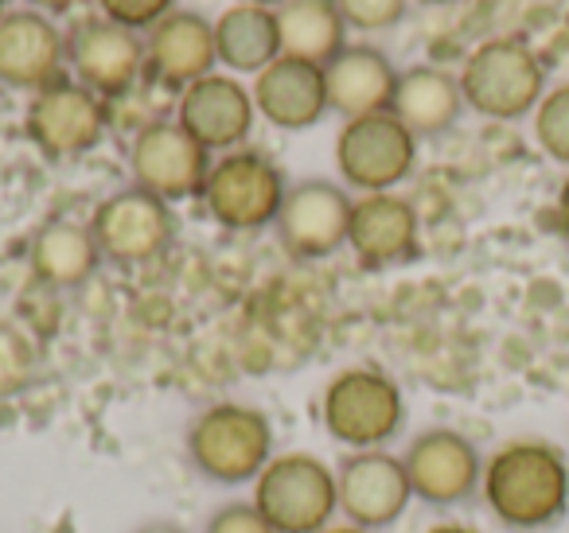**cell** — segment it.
<instances>
[{"label": "cell", "instance_id": "obj_24", "mask_svg": "<svg viewBox=\"0 0 569 533\" xmlns=\"http://www.w3.org/2000/svg\"><path fill=\"white\" fill-rule=\"evenodd\" d=\"M214 51L219 63L242 74H261L281 56V36H277V12L258 4H234L222 12L214 24Z\"/></svg>", "mask_w": 569, "mask_h": 533}, {"label": "cell", "instance_id": "obj_26", "mask_svg": "<svg viewBox=\"0 0 569 533\" xmlns=\"http://www.w3.org/2000/svg\"><path fill=\"white\" fill-rule=\"evenodd\" d=\"M535 141L553 164L569 168V82L538 102L535 110Z\"/></svg>", "mask_w": 569, "mask_h": 533}, {"label": "cell", "instance_id": "obj_34", "mask_svg": "<svg viewBox=\"0 0 569 533\" xmlns=\"http://www.w3.org/2000/svg\"><path fill=\"white\" fill-rule=\"evenodd\" d=\"M320 533H371V530H359V525H328V530H320Z\"/></svg>", "mask_w": 569, "mask_h": 533}, {"label": "cell", "instance_id": "obj_31", "mask_svg": "<svg viewBox=\"0 0 569 533\" xmlns=\"http://www.w3.org/2000/svg\"><path fill=\"white\" fill-rule=\"evenodd\" d=\"M553 214H558V227H561V234L569 238V180L561 183V191H558V203H553Z\"/></svg>", "mask_w": 569, "mask_h": 533}, {"label": "cell", "instance_id": "obj_5", "mask_svg": "<svg viewBox=\"0 0 569 533\" xmlns=\"http://www.w3.org/2000/svg\"><path fill=\"white\" fill-rule=\"evenodd\" d=\"M465 105L491 121H519L546 98V67L522 40H488L460 71Z\"/></svg>", "mask_w": 569, "mask_h": 533}, {"label": "cell", "instance_id": "obj_8", "mask_svg": "<svg viewBox=\"0 0 569 533\" xmlns=\"http://www.w3.org/2000/svg\"><path fill=\"white\" fill-rule=\"evenodd\" d=\"M413 160H418V137L395 113L348 121L336 141V164H340L343 183L363 195L398 188L413 172Z\"/></svg>", "mask_w": 569, "mask_h": 533}, {"label": "cell", "instance_id": "obj_14", "mask_svg": "<svg viewBox=\"0 0 569 533\" xmlns=\"http://www.w3.org/2000/svg\"><path fill=\"white\" fill-rule=\"evenodd\" d=\"M67 59L87 90L98 98H118L144 71V43L137 32L113 24V20H82L67 36Z\"/></svg>", "mask_w": 569, "mask_h": 533}, {"label": "cell", "instance_id": "obj_33", "mask_svg": "<svg viewBox=\"0 0 569 533\" xmlns=\"http://www.w3.org/2000/svg\"><path fill=\"white\" fill-rule=\"evenodd\" d=\"M36 9H48V12H67L74 4V0H32Z\"/></svg>", "mask_w": 569, "mask_h": 533}, {"label": "cell", "instance_id": "obj_16", "mask_svg": "<svg viewBox=\"0 0 569 533\" xmlns=\"http://www.w3.org/2000/svg\"><path fill=\"white\" fill-rule=\"evenodd\" d=\"M67 40L43 12L0 17V82L12 90H43L63 79Z\"/></svg>", "mask_w": 569, "mask_h": 533}, {"label": "cell", "instance_id": "obj_7", "mask_svg": "<svg viewBox=\"0 0 569 533\" xmlns=\"http://www.w3.org/2000/svg\"><path fill=\"white\" fill-rule=\"evenodd\" d=\"M284 191V172L266 152L234 149L207 172L203 207L227 230H261L277 222Z\"/></svg>", "mask_w": 569, "mask_h": 533}, {"label": "cell", "instance_id": "obj_9", "mask_svg": "<svg viewBox=\"0 0 569 533\" xmlns=\"http://www.w3.org/2000/svg\"><path fill=\"white\" fill-rule=\"evenodd\" d=\"M129 172H133V188L149 191L164 203H176V199L203 195L211 152L180 121H152L133 137Z\"/></svg>", "mask_w": 569, "mask_h": 533}, {"label": "cell", "instance_id": "obj_32", "mask_svg": "<svg viewBox=\"0 0 569 533\" xmlns=\"http://www.w3.org/2000/svg\"><path fill=\"white\" fill-rule=\"evenodd\" d=\"M426 533H480L476 525H465V522H441V525H433V530H426Z\"/></svg>", "mask_w": 569, "mask_h": 533}, {"label": "cell", "instance_id": "obj_3", "mask_svg": "<svg viewBox=\"0 0 569 533\" xmlns=\"http://www.w3.org/2000/svg\"><path fill=\"white\" fill-rule=\"evenodd\" d=\"M320 421L348 452H379L406 429L402 385L375 366L340 370L320 393Z\"/></svg>", "mask_w": 569, "mask_h": 533}, {"label": "cell", "instance_id": "obj_4", "mask_svg": "<svg viewBox=\"0 0 569 533\" xmlns=\"http://www.w3.org/2000/svg\"><path fill=\"white\" fill-rule=\"evenodd\" d=\"M253 506L277 533H320L340 514L336 467L309 452H277L253 479Z\"/></svg>", "mask_w": 569, "mask_h": 533}, {"label": "cell", "instance_id": "obj_35", "mask_svg": "<svg viewBox=\"0 0 569 533\" xmlns=\"http://www.w3.org/2000/svg\"><path fill=\"white\" fill-rule=\"evenodd\" d=\"M242 4H258V9H266V4H277V0H242ZM284 4V0H281Z\"/></svg>", "mask_w": 569, "mask_h": 533}, {"label": "cell", "instance_id": "obj_19", "mask_svg": "<svg viewBox=\"0 0 569 533\" xmlns=\"http://www.w3.org/2000/svg\"><path fill=\"white\" fill-rule=\"evenodd\" d=\"M253 105H258V113L269 125L289 129V133H301V129L317 125L328 113L325 67L277 56L258 74V82H253Z\"/></svg>", "mask_w": 569, "mask_h": 533}, {"label": "cell", "instance_id": "obj_37", "mask_svg": "<svg viewBox=\"0 0 569 533\" xmlns=\"http://www.w3.org/2000/svg\"><path fill=\"white\" fill-rule=\"evenodd\" d=\"M4 4H9V0H0V12H4Z\"/></svg>", "mask_w": 569, "mask_h": 533}, {"label": "cell", "instance_id": "obj_12", "mask_svg": "<svg viewBox=\"0 0 569 533\" xmlns=\"http://www.w3.org/2000/svg\"><path fill=\"white\" fill-rule=\"evenodd\" d=\"M24 129L32 144L48 160H71L90 152L106 133V110L102 98L87 90L82 82L56 79L51 87L36 90L28 105Z\"/></svg>", "mask_w": 569, "mask_h": 533}, {"label": "cell", "instance_id": "obj_21", "mask_svg": "<svg viewBox=\"0 0 569 533\" xmlns=\"http://www.w3.org/2000/svg\"><path fill=\"white\" fill-rule=\"evenodd\" d=\"M390 113L410 129L413 137H441L465 113V94H460V79H452L441 67H410L398 74L395 102Z\"/></svg>", "mask_w": 569, "mask_h": 533}, {"label": "cell", "instance_id": "obj_25", "mask_svg": "<svg viewBox=\"0 0 569 533\" xmlns=\"http://www.w3.org/2000/svg\"><path fill=\"white\" fill-rule=\"evenodd\" d=\"M36 343L12 323H0V401L17 398L20 390H28L36 378Z\"/></svg>", "mask_w": 569, "mask_h": 533}, {"label": "cell", "instance_id": "obj_13", "mask_svg": "<svg viewBox=\"0 0 569 533\" xmlns=\"http://www.w3.org/2000/svg\"><path fill=\"white\" fill-rule=\"evenodd\" d=\"M351 203L356 199L332 180H301L284 191L281 214H277V238L293 258L320 261L348 245Z\"/></svg>", "mask_w": 569, "mask_h": 533}, {"label": "cell", "instance_id": "obj_17", "mask_svg": "<svg viewBox=\"0 0 569 533\" xmlns=\"http://www.w3.org/2000/svg\"><path fill=\"white\" fill-rule=\"evenodd\" d=\"M348 245L367 269L402 265L418 258V211L410 199L390 195H363L351 203Z\"/></svg>", "mask_w": 569, "mask_h": 533}, {"label": "cell", "instance_id": "obj_11", "mask_svg": "<svg viewBox=\"0 0 569 533\" xmlns=\"http://www.w3.org/2000/svg\"><path fill=\"white\" fill-rule=\"evenodd\" d=\"M90 230H94L102 261H113V265H144V261L160 258L172 245L176 219L164 199L149 195L141 188H126L98 203Z\"/></svg>", "mask_w": 569, "mask_h": 533}, {"label": "cell", "instance_id": "obj_15", "mask_svg": "<svg viewBox=\"0 0 569 533\" xmlns=\"http://www.w3.org/2000/svg\"><path fill=\"white\" fill-rule=\"evenodd\" d=\"M253 94L230 74H207L180 94L176 121L203 144L207 152H234L253 129Z\"/></svg>", "mask_w": 569, "mask_h": 533}, {"label": "cell", "instance_id": "obj_36", "mask_svg": "<svg viewBox=\"0 0 569 533\" xmlns=\"http://www.w3.org/2000/svg\"><path fill=\"white\" fill-rule=\"evenodd\" d=\"M429 4H449V0H429Z\"/></svg>", "mask_w": 569, "mask_h": 533}, {"label": "cell", "instance_id": "obj_6", "mask_svg": "<svg viewBox=\"0 0 569 533\" xmlns=\"http://www.w3.org/2000/svg\"><path fill=\"white\" fill-rule=\"evenodd\" d=\"M483 455L465 432L457 429H426L406 444L402 467L410 479L413 502L429 510H457L480 499L483 486Z\"/></svg>", "mask_w": 569, "mask_h": 533}, {"label": "cell", "instance_id": "obj_22", "mask_svg": "<svg viewBox=\"0 0 569 533\" xmlns=\"http://www.w3.org/2000/svg\"><path fill=\"white\" fill-rule=\"evenodd\" d=\"M32 276L48 289H79L102 265V250L94 242V230L71 219H51L48 227L36 230L32 250Z\"/></svg>", "mask_w": 569, "mask_h": 533}, {"label": "cell", "instance_id": "obj_18", "mask_svg": "<svg viewBox=\"0 0 569 533\" xmlns=\"http://www.w3.org/2000/svg\"><path fill=\"white\" fill-rule=\"evenodd\" d=\"M219 51H214V28L199 12H168L152 28L144 43V71L172 90H188L191 82L214 74Z\"/></svg>", "mask_w": 569, "mask_h": 533}, {"label": "cell", "instance_id": "obj_27", "mask_svg": "<svg viewBox=\"0 0 569 533\" xmlns=\"http://www.w3.org/2000/svg\"><path fill=\"white\" fill-rule=\"evenodd\" d=\"M199 533H277V530L261 517L253 499H230L203 517V530Z\"/></svg>", "mask_w": 569, "mask_h": 533}, {"label": "cell", "instance_id": "obj_28", "mask_svg": "<svg viewBox=\"0 0 569 533\" xmlns=\"http://www.w3.org/2000/svg\"><path fill=\"white\" fill-rule=\"evenodd\" d=\"M343 24L363 28V32H382L395 28L406 12V0H336Z\"/></svg>", "mask_w": 569, "mask_h": 533}, {"label": "cell", "instance_id": "obj_10", "mask_svg": "<svg viewBox=\"0 0 569 533\" xmlns=\"http://www.w3.org/2000/svg\"><path fill=\"white\" fill-rule=\"evenodd\" d=\"M336 494L348 525L382 533L410 510L413 491L406 479L402 455L387 452H348L336 463Z\"/></svg>", "mask_w": 569, "mask_h": 533}, {"label": "cell", "instance_id": "obj_20", "mask_svg": "<svg viewBox=\"0 0 569 533\" xmlns=\"http://www.w3.org/2000/svg\"><path fill=\"white\" fill-rule=\"evenodd\" d=\"M328 110L343 113L348 121L371 118V113H390L398 87V71L379 48H343L332 63L325 67Z\"/></svg>", "mask_w": 569, "mask_h": 533}, {"label": "cell", "instance_id": "obj_29", "mask_svg": "<svg viewBox=\"0 0 569 533\" xmlns=\"http://www.w3.org/2000/svg\"><path fill=\"white\" fill-rule=\"evenodd\" d=\"M102 4V17L113 20V24L129 28H157L160 20L172 12V0H98Z\"/></svg>", "mask_w": 569, "mask_h": 533}, {"label": "cell", "instance_id": "obj_1", "mask_svg": "<svg viewBox=\"0 0 569 533\" xmlns=\"http://www.w3.org/2000/svg\"><path fill=\"white\" fill-rule=\"evenodd\" d=\"M480 499L511 533H542L569 514V460L550 440H507L483 463Z\"/></svg>", "mask_w": 569, "mask_h": 533}, {"label": "cell", "instance_id": "obj_23", "mask_svg": "<svg viewBox=\"0 0 569 533\" xmlns=\"http://www.w3.org/2000/svg\"><path fill=\"white\" fill-rule=\"evenodd\" d=\"M343 24L336 0H284L277 9V36H281V56L301 59V63L328 67L343 51Z\"/></svg>", "mask_w": 569, "mask_h": 533}, {"label": "cell", "instance_id": "obj_2", "mask_svg": "<svg viewBox=\"0 0 569 533\" xmlns=\"http://www.w3.org/2000/svg\"><path fill=\"white\" fill-rule=\"evenodd\" d=\"M183 455L188 467L203 483L242 486L266 471L273 460V424L261 409L242 401H214L199 409L183 429Z\"/></svg>", "mask_w": 569, "mask_h": 533}, {"label": "cell", "instance_id": "obj_30", "mask_svg": "<svg viewBox=\"0 0 569 533\" xmlns=\"http://www.w3.org/2000/svg\"><path fill=\"white\" fill-rule=\"evenodd\" d=\"M129 533H188L180 522H172V517H152V522H141V525H133Z\"/></svg>", "mask_w": 569, "mask_h": 533}]
</instances>
